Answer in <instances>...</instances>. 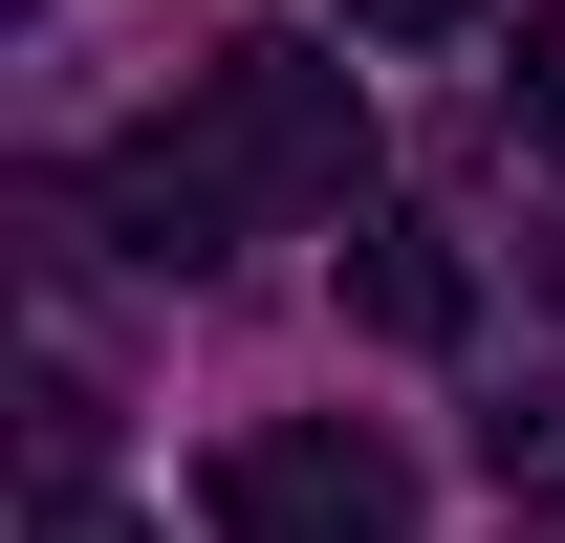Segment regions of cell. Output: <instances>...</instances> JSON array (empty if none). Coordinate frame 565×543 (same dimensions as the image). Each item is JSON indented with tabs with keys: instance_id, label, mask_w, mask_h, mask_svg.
<instances>
[{
	"instance_id": "obj_1",
	"label": "cell",
	"mask_w": 565,
	"mask_h": 543,
	"mask_svg": "<svg viewBox=\"0 0 565 543\" xmlns=\"http://www.w3.org/2000/svg\"><path fill=\"white\" fill-rule=\"evenodd\" d=\"M217 543H414V478L349 413H262V435H217Z\"/></svg>"
},
{
	"instance_id": "obj_2",
	"label": "cell",
	"mask_w": 565,
	"mask_h": 543,
	"mask_svg": "<svg viewBox=\"0 0 565 543\" xmlns=\"http://www.w3.org/2000/svg\"><path fill=\"white\" fill-rule=\"evenodd\" d=\"M196 109H217V152L262 174V217H327V196L370 174V109H349V66H327V44H217Z\"/></svg>"
},
{
	"instance_id": "obj_3",
	"label": "cell",
	"mask_w": 565,
	"mask_h": 543,
	"mask_svg": "<svg viewBox=\"0 0 565 543\" xmlns=\"http://www.w3.org/2000/svg\"><path fill=\"white\" fill-rule=\"evenodd\" d=\"M109 217H131V262H239V239H262V174H239V152H217V109H174V131H131L109 152Z\"/></svg>"
},
{
	"instance_id": "obj_4",
	"label": "cell",
	"mask_w": 565,
	"mask_h": 543,
	"mask_svg": "<svg viewBox=\"0 0 565 543\" xmlns=\"http://www.w3.org/2000/svg\"><path fill=\"white\" fill-rule=\"evenodd\" d=\"M349 305L392 348H457V327H479V262H457L435 217H349Z\"/></svg>"
},
{
	"instance_id": "obj_5",
	"label": "cell",
	"mask_w": 565,
	"mask_h": 543,
	"mask_svg": "<svg viewBox=\"0 0 565 543\" xmlns=\"http://www.w3.org/2000/svg\"><path fill=\"white\" fill-rule=\"evenodd\" d=\"M500 131H522V152H544V174H565V0H544V22H522V44H500Z\"/></svg>"
},
{
	"instance_id": "obj_6",
	"label": "cell",
	"mask_w": 565,
	"mask_h": 543,
	"mask_svg": "<svg viewBox=\"0 0 565 543\" xmlns=\"http://www.w3.org/2000/svg\"><path fill=\"white\" fill-rule=\"evenodd\" d=\"M22 543H152V522H131V500H87V478H44V522H22Z\"/></svg>"
},
{
	"instance_id": "obj_7",
	"label": "cell",
	"mask_w": 565,
	"mask_h": 543,
	"mask_svg": "<svg viewBox=\"0 0 565 543\" xmlns=\"http://www.w3.org/2000/svg\"><path fill=\"white\" fill-rule=\"evenodd\" d=\"M370 44H457V22H479V0H349Z\"/></svg>"
},
{
	"instance_id": "obj_8",
	"label": "cell",
	"mask_w": 565,
	"mask_h": 543,
	"mask_svg": "<svg viewBox=\"0 0 565 543\" xmlns=\"http://www.w3.org/2000/svg\"><path fill=\"white\" fill-rule=\"evenodd\" d=\"M500 543H544V522H500Z\"/></svg>"
}]
</instances>
